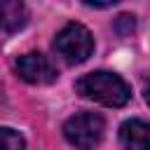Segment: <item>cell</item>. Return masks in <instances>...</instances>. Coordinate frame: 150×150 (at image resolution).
I'll list each match as a JSON object with an SVG mask.
<instances>
[{
    "label": "cell",
    "mask_w": 150,
    "mask_h": 150,
    "mask_svg": "<svg viewBox=\"0 0 150 150\" xmlns=\"http://www.w3.org/2000/svg\"><path fill=\"white\" fill-rule=\"evenodd\" d=\"M54 52L66 63H82L94 52V38L82 23H66L54 38Z\"/></svg>",
    "instance_id": "7a4b0ae2"
},
{
    "label": "cell",
    "mask_w": 150,
    "mask_h": 150,
    "mask_svg": "<svg viewBox=\"0 0 150 150\" xmlns=\"http://www.w3.org/2000/svg\"><path fill=\"white\" fill-rule=\"evenodd\" d=\"M26 138L9 127H0V150H23Z\"/></svg>",
    "instance_id": "52a82bcc"
},
{
    "label": "cell",
    "mask_w": 150,
    "mask_h": 150,
    "mask_svg": "<svg viewBox=\"0 0 150 150\" xmlns=\"http://www.w3.org/2000/svg\"><path fill=\"white\" fill-rule=\"evenodd\" d=\"M16 75L28 84H52L59 77L54 63L38 52H30L16 59Z\"/></svg>",
    "instance_id": "277c9868"
},
{
    "label": "cell",
    "mask_w": 150,
    "mask_h": 150,
    "mask_svg": "<svg viewBox=\"0 0 150 150\" xmlns=\"http://www.w3.org/2000/svg\"><path fill=\"white\" fill-rule=\"evenodd\" d=\"M75 89L80 96L110 105V108H120L127 105L131 98V87L115 73L108 70H96V73H87L75 82Z\"/></svg>",
    "instance_id": "6da1fadb"
},
{
    "label": "cell",
    "mask_w": 150,
    "mask_h": 150,
    "mask_svg": "<svg viewBox=\"0 0 150 150\" xmlns=\"http://www.w3.org/2000/svg\"><path fill=\"white\" fill-rule=\"evenodd\" d=\"M105 131V120L98 112H75L63 124V136L70 145L80 150H91L101 143Z\"/></svg>",
    "instance_id": "3957f363"
},
{
    "label": "cell",
    "mask_w": 150,
    "mask_h": 150,
    "mask_svg": "<svg viewBox=\"0 0 150 150\" xmlns=\"http://www.w3.org/2000/svg\"><path fill=\"white\" fill-rule=\"evenodd\" d=\"M28 21V9L19 0H2L0 2V30L14 33L23 28Z\"/></svg>",
    "instance_id": "8992f818"
},
{
    "label": "cell",
    "mask_w": 150,
    "mask_h": 150,
    "mask_svg": "<svg viewBox=\"0 0 150 150\" xmlns=\"http://www.w3.org/2000/svg\"><path fill=\"white\" fill-rule=\"evenodd\" d=\"M120 141L124 150H150V127L143 120H127L120 127Z\"/></svg>",
    "instance_id": "5b68a950"
},
{
    "label": "cell",
    "mask_w": 150,
    "mask_h": 150,
    "mask_svg": "<svg viewBox=\"0 0 150 150\" xmlns=\"http://www.w3.org/2000/svg\"><path fill=\"white\" fill-rule=\"evenodd\" d=\"M134 28H136V19H134L131 14H120V16L115 19V30H117L120 35H129Z\"/></svg>",
    "instance_id": "ba28073f"
}]
</instances>
